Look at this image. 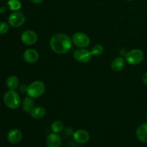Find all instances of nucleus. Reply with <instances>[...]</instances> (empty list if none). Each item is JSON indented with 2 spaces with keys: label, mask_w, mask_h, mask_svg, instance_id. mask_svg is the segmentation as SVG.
Returning <instances> with one entry per match:
<instances>
[{
  "label": "nucleus",
  "mask_w": 147,
  "mask_h": 147,
  "mask_svg": "<svg viewBox=\"0 0 147 147\" xmlns=\"http://www.w3.org/2000/svg\"><path fill=\"white\" fill-rule=\"evenodd\" d=\"M46 113H47V111L42 106H34L32 110L30 115L34 119L40 120L45 116Z\"/></svg>",
  "instance_id": "nucleus-15"
},
{
  "label": "nucleus",
  "mask_w": 147,
  "mask_h": 147,
  "mask_svg": "<svg viewBox=\"0 0 147 147\" xmlns=\"http://www.w3.org/2000/svg\"><path fill=\"white\" fill-rule=\"evenodd\" d=\"M103 51H104V48L101 45H96L91 49L92 55L94 56H100V55L103 54Z\"/></svg>",
  "instance_id": "nucleus-20"
},
{
  "label": "nucleus",
  "mask_w": 147,
  "mask_h": 147,
  "mask_svg": "<svg viewBox=\"0 0 147 147\" xmlns=\"http://www.w3.org/2000/svg\"><path fill=\"white\" fill-rule=\"evenodd\" d=\"M6 85H7V87L9 90H16L19 87L20 80H19L17 76H11L7 79Z\"/></svg>",
  "instance_id": "nucleus-17"
},
{
  "label": "nucleus",
  "mask_w": 147,
  "mask_h": 147,
  "mask_svg": "<svg viewBox=\"0 0 147 147\" xmlns=\"http://www.w3.org/2000/svg\"><path fill=\"white\" fill-rule=\"evenodd\" d=\"M64 129V124L61 121H55L51 125V130L53 133L59 134Z\"/></svg>",
  "instance_id": "nucleus-18"
},
{
  "label": "nucleus",
  "mask_w": 147,
  "mask_h": 147,
  "mask_svg": "<svg viewBox=\"0 0 147 147\" xmlns=\"http://www.w3.org/2000/svg\"><path fill=\"white\" fill-rule=\"evenodd\" d=\"M91 51L86 48H79L73 53V57L76 61L81 63H87L92 58Z\"/></svg>",
  "instance_id": "nucleus-7"
},
{
  "label": "nucleus",
  "mask_w": 147,
  "mask_h": 147,
  "mask_svg": "<svg viewBox=\"0 0 147 147\" xmlns=\"http://www.w3.org/2000/svg\"><path fill=\"white\" fill-rule=\"evenodd\" d=\"M22 139V133L17 129H13L9 131L7 134V140L12 144H17L20 143Z\"/></svg>",
  "instance_id": "nucleus-11"
},
{
  "label": "nucleus",
  "mask_w": 147,
  "mask_h": 147,
  "mask_svg": "<svg viewBox=\"0 0 147 147\" xmlns=\"http://www.w3.org/2000/svg\"><path fill=\"white\" fill-rule=\"evenodd\" d=\"M146 119H147V111H146Z\"/></svg>",
  "instance_id": "nucleus-27"
},
{
  "label": "nucleus",
  "mask_w": 147,
  "mask_h": 147,
  "mask_svg": "<svg viewBox=\"0 0 147 147\" xmlns=\"http://www.w3.org/2000/svg\"><path fill=\"white\" fill-rule=\"evenodd\" d=\"M9 24L4 22H0V34H4L8 32Z\"/></svg>",
  "instance_id": "nucleus-21"
},
{
  "label": "nucleus",
  "mask_w": 147,
  "mask_h": 147,
  "mask_svg": "<svg viewBox=\"0 0 147 147\" xmlns=\"http://www.w3.org/2000/svg\"><path fill=\"white\" fill-rule=\"evenodd\" d=\"M23 59L24 61L30 64L35 63L39 59V53L34 49H27L24 52Z\"/></svg>",
  "instance_id": "nucleus-10"
},
{
  "label": "nucleus",
  "mask_w": 147,
  "mask_h": 147,
  "mask_svg": "<svg viewBox=\"0 0 147 147\" xmlns=\"http://www.w3.org/2000/svg\"><path fill=\"white\" fill-rule=\"evenodd\" d=\"M1 1H4V0H1Z\"/></svg>",
  "instance_id": "nucleus-29"
},
{
  "label": "nucleus",
  "mask_w": 147,
  "mask_h": 147,
  "mask_svg": "<svg viewBox=\"0 0 147 147\" xmlns=\"http://www.w3.org/2000/svg\"><path fill=\"white\" fill-rule=\"evenodd\" d=\"M7 11V8L5 7H0V13L1 14H4Z\"/></svg>",
  "instance_id": "nucleus-25"
},
{
  "label": "nucleus",
  "mask_w": 147,
  "mask_h": 147,
  "mask_svg": "<svg viewBox=\"0 0 147 147\" xmlns=\"http://www.w3.org/2000/svg\"><path fill=\"white\" fill-rule=\"evenodd\" d=\"M136 135L139 141L142 143L147 144V123H142L137 128Z\"/></svg>",
  "instance_id": "nucleus-13"
},
{
  "label": "nucleus",
  "mask_w": 147,
  "mask_h": 147,
  "mask_svg": "<svg viewBox=\"0 0 147 147\" xmlns=\"http://www.w3.org/2000/svg\"><path fill=\"white\" fill-rule=\"evenodd\" d=\"M34 107V103L32 98L27 96L24 98L22 101V109L24 112L27 113H31L32 110Z\"/></svg>",
  "instance_id": "nucleus-16"
},
{
  "label": "nucleus",
  "mask_w": 147,
  "mask_h": 147,
  "mask_svg": "<svg viewBox=\"0 0 147 147\" xmlns=\"http://www.w3.org/2000/svg\"><path fill=\"white\" fill-rule=\"evenodd\" d=\"M37 34L32 30H26L21 34V41L28 46L33 45L37 41Z\"/></svg>",
  "instance_id": "nucleus-8"
},
{
  "label": "nucleus",
  "mask_w": 147,
  "mask_h": 147,
  "mask_svg": "<svg viewBox=\"0 0 147 147\" xmlns=\"http://www.w3.org/2000/svg\"><path fill=\"white\" fill-rule=\"evenodd\" d=\"M127 1H133V0H127Z\"/></svg>",
  "instance_id": "nucleus-28"
},
{
  "label": "nucleus",
  "mask_w": 147,
  "mask_h": 147,
  "mask_svg": "<svg viewBox=\"0 0 147 147\" xmlns=\"http://www.w3.org/2000/svg\"><path fill=\"white\" fill-rule=\"evenodd\" d=\"M27 86H26L25 85H22L20 87V90L21 93H27Z\"/></svg>",
  "instance_id": "nucleus-23"
},
{
  "label": "nucleus",
  "mask_w": 147,
  "mask_h": 147,
  "mask_svg": "<svg viewBox=\"0 0 147 147\" xmlns=\"http://www.w3.org/2000/svg\"><path fill=\"white\" fill-rule=\"evenodd\" d=\"M73 45L72 39L63 33H57L50 37V47L54 53L63 55L68 53Z\"/></svg>",
  "instance_id": "nucleus-1"
},
{
  "label": "nucleus",
  "mask_w": 147,
  "mask_h": 147,
  "mask_svg": "<svg viewBox=\"0 0 147 147\" xmlns=\"http://www.w3.org/2000/svg\"><path fill=\"white\" fill-rule=\"evenodd\" d=\"M65 134L67 136H73L74 132H73V129H71L70 127H67L66 128L65 130Z\"/></svg>",
  "instance_id": "nucleus-22"
},
{
  "label": "nucleus",
  "mask_w": 147,
  "mask_h": 147,
  "mask_svg": "<svg viewBox=\"0 0 147 147\" xmlns=\"http://www.w3.org/2000/svg\"><path fill=\"white\" fill-rule=\"evenodd\" d=\"M144 59V53L140 49H133L127 52L125 55V60L129 65H136L143 62Z\"/></svg>",
  "instance_id": "nucleus-4"
},
{
  "label": "nucleus",
  "mask_w": 147,
  "mask_h": 147,
  "mask_svg": "<svg viewBox=\"0 0 147 147\" xmlns=\"http://www.w3.org/2000/svg\"><path fill=\"white\" fill-rule=\"evenodd\" d=\"M45 85L43 82L36 80L27 86V94L32 98H37L42 96L45 92Z\"/></svg>",
  "instance_id": "nucleus-3"
},
{
  "label": "nucleus",
  "mask_w": 147,
  "mask_h": 147,
  "mask_svg": "<svg viewBox=\"0 0 147 147\" xmlns=\"http://www.w3.org/2000/svg\"><path fill=\"white\" fill-rule=\"evenodd\" d=\"M142 81H143V83H144V85L147 86V72L144 74L143 77H142Z\"/></svg>",
  "instance_id": "nucleus-24"
},
{
  "label": "nucleus",
  "mask_w": 147,
  "mask_h": 147,
  "mask_svg": "<svg viewBox=\"0 0 147 147\" xmlns=\"http://www.w3.org/2000/svg\"><path fill=\"white\" fill-rule=\"evenodd\" d=\"M25 16L21 11H13L8 17V23L11 27L18 28L22 27L25 22Z\"/></svg>",
  "instance_id": "nucleus-6"
},
{
  "label": "nucleus",
  "mask_w": 147,
  "mask_h": 147,
  "mask_svg": "<svg viewBox=\"0 0 147 147\" xmlns=\"http://www.w3.org/2000/svg\"><path fill=\"white\" fill-rule=\"evenodd\" d=\"M73 43L79 48H86L90 44V40L88 36L81 32H77L72 37Z\"/></svg>",
  "instance_id": "nucleus-5"
},
{
  "label": "nucleus",
  "mask_w": 147,
  "mask_h": 147,
  "mask_svg": "<svg viewBox=\"0 0 147 147\" xmlns=\"http://www.w3.org/2000/svg\"><path fill=\"white\" fill-rule=\"evenodd\" d=\"M7 4L9 9L12 11H18L22 7V4L19 0H9Z\"/></svg>",
  "instance_id": "nucleus-19"
},
{
  "label": "nucleus",
  "mask_w": 147,
  "mask_h": 147,
  "mask_svg": "<svg viewBox=\"0 0 147 147\" xmlns=\"http://www.w3.org/2000/svg\"><path fill=\"white\" fill-rule=\"evenodd\" d=\"M62 140L57 134L52 133L47 136L46 139V145L47 147H60Z\"/></svg>",
  "instance_id": "nucleus-12"
},
{
  "label": "nucleus",
  "mask_w": 147,
  "mask_h": 147,
  "mask_svg": "<svg viewBox=\"0 0 147 147\" xmlns=\"http://www.w3.org/2000/svg\"><path fill=\"white\" fill-rule=\"evenodd\" d=\"M30 1H32L34 4H40V3L42 2L44 0H30Z\"/></svg>",
  "instance_id": "nucleus-26"
},
{
  "label": "nucleus",
  "mask_w": 147,
  "mask_h": 147,
  "mask_svg": "<svg viewBox=\"0 0 147 147\" xmlns=\"http://www.w3.org/2000/svg\"><path fill=\"white\" fill-rule=\"evenodd\" d=\"M126 60L122 57H117L113 59L111 63V69L113 71H121L125 67Z\"/></svg>",
  "instance_id": "nucleus-14"
},
{
  "label": "nucleus",
  "mask_w": 147,
  "mask_h": 147,
  "mask_svg": "<svg viewBox=\"0 0 147 147\" xmlns=\"http://www.w3.org/2000/svg\"><path fill=\"white\" fill-rule=\"evenodd\" d=\"M4 104L9 109H17L21 103V98L15 90H9L6 92L3 97Z\"/></svg>",
  "instance_id": "nucleus-2"
},
{
  "label": "nucleus",
  "mask_w": 147,
  "mask_h": 147,
  "mask_svg": "<svg viewBox=\"0 0 147 147\" xmlns=\"http://www.w3.org/2000/svg\"><path fill=\"white\" fill-rule=\"evenodd\" d=\"M73 137L76 143L80 144H84L89 141L90 135L87 131L84 130V129H78L74 132Z\"/></svg>",
  "instance_id": "nucleus-9"
}]
</instances>
